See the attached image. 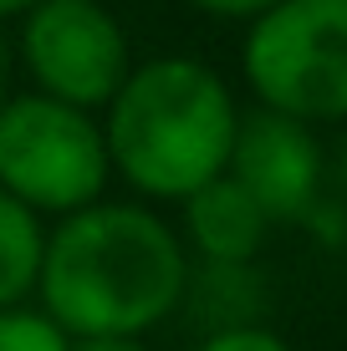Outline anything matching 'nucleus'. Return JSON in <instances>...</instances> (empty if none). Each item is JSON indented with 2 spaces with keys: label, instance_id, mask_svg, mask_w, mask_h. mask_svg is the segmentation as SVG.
<instances>
[{
  "label": "nucleus",
  "instance_id": "5",
  "mask_svg": "<svg viewBox=\"0 0 347 351\" xmlns=\"http://www.w3.org/2000/svg\"><path fill=\"white\" fill-rule=\"evenodd\" d=\"M21 56L46 97L71 102L82 112L107 107L133 71L123 26L98 0H36L26 10Z\"/></svg>",
  "mask_w": 347,
  "mask_h": 351
},
{
  "label": "nucleus",
  "instance_id": "6",
  "mask_svg": "<svg viewBox=\"0 0 347 351\" xmlns=\"http://www.w3.org/2000/svg\"><path fill=\"white\" fill-rule=\"evenodd\" d=\"M225 173L266 209V219H306L322 199L327 163H322V148L312 138V123L260 107L235 123Z\"/></svg>",
  "mask_w": 347,
  "mask_h": 351
},
{
  "label": "nucleus",
  "instance_id": "8",
  "mask_svg": "<svg viewBox=\"0 0 347 351\" xmlns=\"http://www.w3.org/2000/svg\"><path fill=\"white\" fill-rule=\"evenodd\" d=\"M41 250H46L41 214L26 209L21 199H10V193L0 189V311L21 306V300L36 290Z\"/></svg>",
  "mask_w": 347,
  "mask_h": 351
},
{
  "label": "nucleus",
  "instance_id": "12",
  "mask_svg": "<svg viewBox=\"0 0 347 351\" xmlns=\"http://www.w3.org/2000/svg\"><path fill=\"white\" fill-rule=\"evenodd\" d=\"M71 351H143L138 336H77Z\"/></svg>",
  "mask_w": 347,
  "mask_h": 351
},
{
  "label": "nucleus",
  "instance_id": "2",
  "mask_svg": "<svg viewBox=\"0 0 347 351\" xmlns=\"http://www.w3.org/2000/svg\"><path fill=\"white\" fill-rule=\"evenodd\" d=\"M235 107L220 71L194 56H153L133 66L107 102V163L148 199H184L225 173Z\"/></svg>",
  "mask_w": 347,
  "mask_h": 351
},
{
  "label": "nucleus",
  "instance_id": "15",
  "mask_svg": "<svg viewBox=\"0 0 347 351\" xmlns=\"http://www.w3.org/2000/svg\"><path fill=\"white\" fill-rule=\"evenodd\" d=\"M5 71H10V62H5V41H0V102H5Z\"/></svg>",
  "mask_w": 347,
  "mask_h": 351
},
{
  "label": "nucleus",
  "instance_id": "13",
  "mask_svg": "<svg viewBox=\"0 0 347 351\" xmlns=\"http://www.w3.org/2000/svg\"><path fill=\"white\" fill-rule=\"evenodd\" d=\"M332 184H337V193L347 199V138H342V148H337V163H332Z\"/></svg>",
  "mask_w": 347,
  "mask_h": 351
},
{
  "label": "nucleus",
  "instance_id": "10",
  "mask_svg": "<svg viewBox=\"0 0 347 351\" xmlns=\"http://www.w3.org/2000/svg\"><path fill=\"white\" fill-rule=\"evenodd\" d=\"M199 351H291V346L266 326H225L210 341H199Z\"/></svg>",
  "mask_w": 347,
  "mask_h": 351
},
{
  "label": "nucleus",
  "instance_id": "7",
  "mask_svg": "<svg viewBox=\"0 0 347 351\" xmlns=\"http://www.w3.org/2000/svg\"><path fill=\"white\" fill-rule=\"evenodd\" d=\"M184 229L194 239V250L210 265H250L266 245V209L235 184L230 173H214L210 184L184 193Z\"/></svg>",
  "mask_w": 347,
  "mask_h": 351
},
{
  "label": "nucleus",
  "instance_id": "14",
  "mask_svg": "<svg viewBox=\"0 0 347 351\" xmlns=\"http://www.w3.org/2000/svg\"><path fill=\"white\" fill-rule=\"evenodd\" d=\"M31 5H36V0H0V21H5V16H26Z\"/></svg>",
  "mask_w": 347,
  "mask_h": 351
},
{
  "label": "nucleus",
  "instance_id": "3",
  "mask_svg": "<svg viewBox=\"0 0 347 351\" xmlns=\"http://www.w3.org/2000/svg\"><path fill=\"white\" fill-rule=\"evenodd\" d=\"M240 66L260 107L296 123H342L347 0H276L250 21Z\"/></svg>",
  "mask_w": 347,
  "mask_h": 351
},
{
  "label": "nucleus",
  "instance_id": "9",
  "mask_svg": "<svg viewBox=\"0 0 347 351\" xmlns=\"http://www.w3.org/2000/svg\"><path fill=\"white\" fill-rule=\"evenodd\" d=\"M0 351H71V336L46 311L5 306L0 311Z\"/></svg>",
  "mask_w": 347,
  "mask_h": 351
},
{
  "label": "nucleus",
  "instance_id": "11",
  "mask_svg": "<svg viewBox=\"0 0 347 351\" xmlns=\"http://www.w3.org/2000/svg\"><path fill=\"white\" fill-rule=\"evenodd\" d=\"M194 10L205 16H220V21H256L260 10H271L276 0H189Z\"/></svg>",
  "mask_w": 347,
  "mask_h": 351
},
{
  "label": "nucleus",
  "instance_id": "4",
  "mask_svg": "<svg viewBox=\"0 0 347 351\" xmlns=\"http://www.w3.org/2000/svg\"><path fill=\"white\" fill-rule=\"evenodd\" d=\"M107 143L92 112L26 92L0 102V189L36 214H71L102 199Z\"/></svg>",
  "mask_w": 347,
  "mask_h": 351
},
{
  "label": "nucleus",
  "instance_id": "1",
  "mask_svg": "<svg viewBox=\"0 0 347 351\" xmlns=\"http://www.w3.org/2000/svg\"><path fill=\"white\" fill-rule=\"evenodd\" d=\"M189 260L159 214L87 204L62 214L41 250V311L77 336H143L184 300Z\"/></svg>",
  "mask_w": 347,
  "mask_h": 351
}]
</instances>
